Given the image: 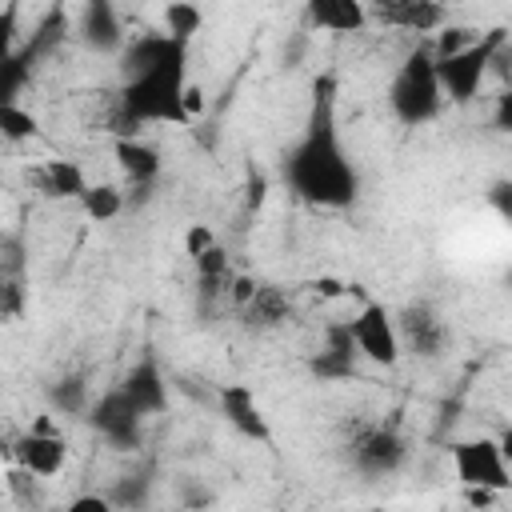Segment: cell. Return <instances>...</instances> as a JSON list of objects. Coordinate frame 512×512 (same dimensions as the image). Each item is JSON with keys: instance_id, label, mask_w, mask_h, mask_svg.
Returning <instances> with one entry per match:
<instances>
[{"instance_id": "obj_1", "label": "cell", "mask_w": 512, "mask_h": 512, "mask_svg": "<svg viewBox=\"0 0 512 512\" xmlns=\"http://www.w3.org/2000/svg\"><path fill=\"white\" fill-rule=\"evenodd\" d=\"M312 92H316L312 116H308L304 136L296 140V148L284 160V184L308 204L348 208L360 192V176L336 136V84L324 76V80H316Z\"/></svg>"}, {"instance_id": "obj_2", "label": "cell", "mask_w": 512, "mask_h": 512, "mask_svg": "<svg viewBox=\"0 0 512 512\" xmlns=\"http://www.w3.org/2000/svg\"><path fill=\"white\" fill-rule=\"evenodd\" d=\"M184 84H188V44L172 40L152 64L124 76L120 100L140 124H192L184 112Z\"/></svg>"}, {"instance_id": "obj_3", "label": "cell", "mask_w": 512, "mask_h": 512, "mask_svg": "<svg viewBox=\"0 0 512 512\" xmlns=\"http://www.w3.org/2000/svg\"><path fill=\"white\" fill-rule=\"evenodd\" d=\"M388 104H392L396 120L408 124V128H420V124L436 120V112L444 104V92H440V80H436L432 48H416V52L404 56V64L396 68V76L388 84Z\"/></svg>"}, {"instance_id": "obj_4", "label": "cell", "mask_w": 512, "mask_h": 512, "mask_svg": "<svg viewBox=\"0 0 512 512\" xmlns=\"http://www.w3.org/2000/svg\"><path fill=\"white\" fill-rule=\"evenodd\" d=\"M500 44H508V40H504V28H492L484 40H472L468 48H460V52H452V56H440V60L432 56L444 100L468 104V100L480 92V80L488 76L492 56L500 52Z\"/></svg>"}, {"instance_id": "obj_5", "label": "cell", "mask_w": 512, "mask_h": 512, "mask_svg": "<svg viewBox=\"0 0 512 512\" xmlns=\"http://www.w3.org/2000/svg\"><path fill=\"white\" fill-rule=\"evenodd\" d=\"M348 460L360 476L368 480H380V476H392L400 472V464L408 460V440L396 424L388 420H368V424H356L352 428V440H348Z\"/></svg>"}, {"instance_id": "obj_6", "label": "cell", "mask_w": 512, "mask_h": 512, "mask_svg": "<svg viewBox=\"0 0 512 512\" xmlns=\"http://www.w3.org/2000/svg\"><path fill=\"white\" fill-rule=\"evenodd\" d=\"M448 456H452V468H456L460 484H480V488H492V492H508L512 472H508V456L496 440H488V436L456 440L448 448Z\"/></svg>"}, {"instance_id": "obj_7", "label": "cell", "mask_w": 512, "mask_h": 512, "mask_svg": "<svg viewBox=\"0 0 512 512\" xmlns=\"http://www.w3.org/2000/svg\"><path fill=\"white\" fill-rule=\"evenodd\" d=\"M348 332H352V344L364 360L372 364H384L392 368L400 360V340H396V320L392 312L380 304V300H364V308L348 320Z\"/></svg>"}, {"instance_id": "obj_8", "label": "cell", "mask_w": 512, "mask_h": 512, "mask_svg": "<svg viewBox=\"0 0 512 512\" xmlns=\"http://www.w3.org/2000/svg\"><path fill=\"white\" fill-rule=\"evenodd\" d=\"M88 424H92L112 448H120V452L140 448V424H144V412L128 400V392H124L120 384L108 388V392L88 408Z\"/></svg>"}, {"instance_id": "obj_9", "label": "cell", "mask_w": 512, "mask_h": 512, "mask_svg": "<svg viewBox=\"0 0 512 512\" xmlns=\"http://www.w3.org/2000/svg\"><path fill=\"white\" fill-rule=\"evenodd\" d=\"M396 340H400V352H412V356H440L444 344H448V324L440 320L436 308L428 304H404L396 316Z\"/></svg>"}, {"instance_id": "obj_10", "label": "cell", "mask_w": 512, "mask_h": 512, "mask_svg": "<svg viewBox=\"0 0 512 512\" xmlns=\"http://www.w3.org/2000/svg\"><path fill=\"white\" fill-rule=\"evenodd\" d=\"M368 20L404 32H436L448 20L444 0H364Z\"/></svg>"}, {"instance_id": "obj_11", "label": "cell", "mask_w": 512, "mask_h": 512, "mask_svg": "<svg viewBox=\"0 0 512 512\" xmlns=\"http://www.w3.org/2000/svg\"><path fill=\"white\" fill-rule=\"evenodd\" d=\"M12 456H16V464H24L40 480H48V476H60V468L68 460V444L56 428H32L12 440Z\"/></svg>"}, {"instance_id": "obj_12", "label": "cell", "mask_w": 512, "mask_h": 512, "mask_svg": "<svg viewBox=\"0 0 512 512\" xmlns=\"http://www.w3.org/2000/svg\"><path fill=\"white\" fill-rule=\"evenodd\" d=\"M220 412L228 416V424H232L240 436H248V440H256V444H272L268 420H264V412H260V404H256V392H252L248 384H224V388H220Z\"/></svg>"}, {"instance_id": "obj_13", "label": "cell", "mask_w": 512, "mask_h": 512, "mask_svg": "<svg viewBox=\"0 0 512 512\" xmlns=\"http://www.w3.org/2000/svg\"><path fill=\"white\" fill-rule=\"evenodd\" d=\"M240 320L252 332H272V328H280V324L292 320V300L276 284H256V292L248 296V304H240Z\"/></svg>"}, {"instance_id": "obj_14", "label": "cell", "mask_w": 512, "mask_h": 512, "mask_svg": "<svg viewBox=\"0 0 512 512\" xmlns=\"http://www.w3.org/2000/svg\"><path fill=\"white\" fill-rule=\"evenodd\" d=\"M28 184L52 200H80V192L88 188L80 164L72 160H44L40 168H28Z\"/></svg>"}, {"instance_id": "obj_15", "label": "cell", "mask_w": 512, "mask_h": 512, "mask_svg": "<svg viewBox=\"0 0 512 512\" xmlns=\"http://www.w3.org/2000/svg\"><path fill=\"white\" fill-rule=\"evenodd\" d=\"M312 372L320 380H348L356 372V344H352L348 324H332L328 328L320 356H312Z\"/></svg>"}, {"instance_id": "obj_16", "label": "cell", "mask_w": 512, "mask_h": 512, "mask_svg": "<svg viewBox=\"0 0 512 512\" xmlns=\"http://www.w3.org/2000/svg\"><path fill=\"white\" fill-rule=\"evenodd\" d=\"M120 388L128 392V400L144 412V416H156L168 408V384L160 376V368L152 360H140L136 368H128V376L120 380Z\"/></svg>"}, {"instance_id": "obj_17", "label": "cell", "mask_w": 512, "mask_h": 512, "mask_svg": "<svg viewBox=\"0 0 512 512\" xmlns=\"http://www.w3.org/2000/svg\"><path fill=\"white\" fill-rule=\"evenodd\" d=\"M80 40L96 52H116L124 44V32H120V20H116V8L112 0H88L84 4V16H80Z\"/></svg>"}, {"instance_id": "obj_18", "label": "cell", "mask_w": 512, "mask_h": 512, "mask_svg": "<svg viewBox=\"0 0 512 512\" xmlns=\"http://www.w3.org/2000/svg\"><path fill=\"white\" fill-rule=\"evenodd\" d=\"M308 8V20L324 32H360L368 24V12H364V0H304Z\"/></svg>"}, {"instance_id": "obj_19", "label": "cell", "mask_w": 512, "mask_h": 512, "mask_svg": "<svg viewBox=\"0 0 512 512\" xmlns=\"http://www.w3.org/2000/svg\"><path fill=\"white\" fill-rule=\"evenodd\" d=\"M112 152H116V164L124 168V176L132 184H152L160 176V152L152 144H144L140 136H124V140H112Z\"/></svg>"}, {"instance_id": "obj_20", "label": "cell", "mask_w": 512, "mask_h": 512, "mask_svg": "<svg viewBox=\"0 0 512 512\" xmlns=\"http://www.w3.org/2000/svg\"><path fill=\"white\" fill-rule=\"evenodd\" d=\"M204 28V12L196 0H168L164 4V32L180 44H188L196 32Z\"/></svg>"}, {"instance_id": "obj_21", "label": "cell", "mask_w": 512, "mask_h": 512, "mask_svg": "<svg viewBox=\"0 0 512 512\" xmlns=\"http://www.w3.org/2000/svg\"><path fill=\"white\" fill-rule=\"evenodd\" d=\"M80 208H84V216L96 220V224L116 220V216L124 212V192H120L116 184H88V188L80 192Z\"/></svg>"}, {"instance_id": "obj_22", "label": "cell", "mask_w": 512, "mask_h": 512, "mask_svg": "<svg viewBox=\"0 0 512 512\" xmlns=\"http://www.w3.org/2000/svg\"><path fill=\"white\" fill-rule=\"evenodd\" d=\"M32 60H36V48H24V52H12L8 60H0V104L20 100L24 84L32 80Z\"/></svg>"}, {"instance_id": "obj_23", "label": "cell", "mask_w": 512, "mask_h": 512, "mask_svg": "<svg viewBox=\"0 0 512 512\" xmlns=\"http://www.w3.org/2000/svg\"><path fill=\"white\" fill-rule=\"evenodd\" d=\"M48 400H52L56 412L80 416V412H88V384H84L80 376H64V380H56V384L48 388Z\"/></svg>"}, {"instance_id": "obj_24", "label": "cell", "mask_w": 512, "mask_h": 512, "mask_svg": "<svg viewBox=\"0 0 512 512\" xmlns=\"http://www.w3.org/2000/svg\"><path fill=\"white\" fill-rule=\"evenodd\" d=\"M4 480H8V492H12V500H16L20 508H40V504H44L40 476H36V472H28L24 464H12V468L4 472Z\"/></svg>"}, {"instance_id": "obj_25", "label": "cell", "mask_w": 512, "mask_h": 512, "mask_svg": "<svg viewBox=\"0 0 512 512\" xmlns=\"http://www.w3.org/2000/svg\"><path fill=\"white\" fill-rule=\"evenodd\" d=\"M36 132H40V124H36V116H32L28 108H20V100L0 104V136H4V140L20 144V140H32Z\"/></svg>"}, {"instance_id": "obj_26", "label": "cell", "mask_w": 512, "mask_h": 512, "mask_svg": "<svg viewBox=\"0 0 512 512\" xmlns=\"http://www.w3.org/2000/svg\"><path fill=\"white\" fill-rule=\"evenodd\" d=\"M20 316H24V288L8 268H0V324L20 320Z\"/></svg>"}, {"instance_id": "obj_27", "label": "cell", "mask_w": 512, "mask_h": 512, "mask_svg": "<svg viewBox=\"0 0 512 512\" xmlns=\"http://www.w3.org/2000/svg\"><path fill=\"white\" fill-rule=\"evenodd\" d=\"M16 36H20V0H8L0 8V60L16 52Z\"/></svg>"}, {"instance_id": "obj_28", "label": "cell", "mask_w": 512, "mask_h": 512, "mask_svg": "<svg viewBox=\"0 0 512 512\" xmlns=\"http://www.w3.org/2000/svg\"><path fill=\"white\" fill-rule=\"evenodd\" d=\"M440 36H436V48H432V56L440 60V56H452V52H460V48H468L472 40H476V32L472 28H436Z\"/></svg>"}, {"instance_id": "obj_29", "label": "cell", "mask_w": 512, "mask_h": 512, "mask_svg": "<svg viewBox=\"0 0 512 512\" xmlns=\"http://www.w3.org/2000/svg\"><path fill=\"white\" fill-rule=\"evenodd\" d=\"M208 244H216L212 228H208V224H192V228H188V236H184V248H188V256H200Z\"/></svg>"}, {"instance_id": "obj_30", "label": "cell", "mask_w": 512, "mask_h": 512, "mask_svg": "<svg viewBox=\"0 0 512 512\" xmlns=\"http://www.w3.org/2000/svg\"><path fill=\"white\" fill-rule=\"evenodd\" d=\"M252 292H256V280H252V276H232V280H228V300H232L236 308L248 304Z\"/></svg>"}, {"instance_id": "obj_31", "label": "cell", "mask_w": 512, "mask_h": 512, "mask_svg": "<svg viewBox=\"0 0 512 512\" xmlns=\"http://www.w3.org/2000/svg\"><path fill=\"white\" fill-rule=\"evenodd\" d=\"M108 508H112L108 496H76V500L68 504V512H108Z\"/></svg>"}, {"instance_id": "obj_32", "label": "cell", "mask_w": 512, "mask_h": 512, "mask_svg": "<svg viewBox=\"0 0 512 512\" xmlns=\"http://www.w3.org/2000/svg\"><path fill=\"white\" fill-rule=\"evenodd\" d=\"M184 112H188V120H196V116L204 112V92H200V84H184Z\"/></svg>"}, {"instance_id": "obj_33", "label": "cell", "mask_w": 512, "mask_h": 512, "mask_svg": "<svg viewBox=\"0 0 512 512\" xmlns=\"http://www.w3.org/2000/svg\"><path fill=\"white\" fill-rule=\"evenodd\" d=\"M464 500H468L472 508H488V504L496 500V492H492V488H480V484H464Z\"/></svg>"}, {"instance_id": "obj_34", "label": "cell", "mask_w": 512, "mask_h": 512, "mask_svg": "<svg viewBox=\"0 0 512 512\" xmlns=\"http://www.w3.org/2000/svg\"><path fill=\"white\" fill-rule=\"evenodd\" d=\"M312 288H316L320 296H340V292H348V284H340V280H332V276H320Z\"/></svg>"}]
</instances>
